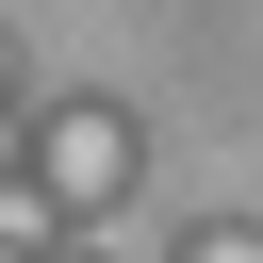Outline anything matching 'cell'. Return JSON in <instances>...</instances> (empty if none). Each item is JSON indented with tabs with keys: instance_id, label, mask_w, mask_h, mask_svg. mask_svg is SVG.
I'll use <instances>...</instances> for the list:
<instances>
[{
	"instance_id": "obj_1",
	"label": "cell",
	"mask_w": 263,
	"mask_h": 263,
	"mask_svg": "<svg viewBox=\"0 0 263 263\" xmlns=\"http://www.w3.org/2000/svg\"><path fill=\"white\" fill-rule=\"evenodd\" d=\"M33 181L99 230V214L132 197V115H99V99H82V115H49V132H33Z\"/></svg>"
},
{
	"instance_id": "obj_2",
	"label": "cell",
	"mask_w": 263,
	"mask_h": 263,
	"mask_svg": "<svg viewBox=\"0 0 263 263\" xmlns=\"http://www.w3.org/2000/svg\"><path fill=\"white\" fill-rule=\"evenodd\" d=\"M181 263H263V230H197V247H181Z\"/></svg>"
},
{
	"instance_id": "obj_3",
	"label": "cell",
	"mask_w": 263,
	"mask_h": 263,
	"mask_svg": "<svg viewBox=\"0 0 263 263\" xmlns=\"http://www.w3.org/2000/svg\"><path fill=\"white\" fill-rule=\"evenodd\" d=\"M0 263H33V247H0Z\"/></svg>"
}]
</instances>
